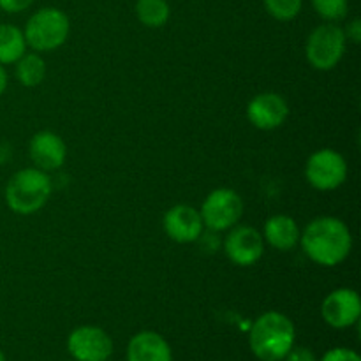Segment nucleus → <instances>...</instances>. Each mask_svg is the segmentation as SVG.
<instances>
[{
    "instance_id": "obj_1",
    "label": "nucleus",
    "mask_w": 361,
    "mask_h": 361,
    "mask_svg": "<svg viewBox=\"0 0 361 361\" xmlns=\"http://www.w3.org/2000/svg\"><path fill=\"white\" fill-rule=\"evenodd\" d=\"M300 245L310 261L331 268L348 259L353 250V235L348 224L337 217H317L300 233Z\"/></svg>"
},
{
    "instance_id": "obj_2",
    "label": "nucleus",
    "mask_w": 361,
    "mask_h": 361,
    "mask_svg": "<svg viewBox=\"0 0 361 361\" xmlns=\"http://www.w3.org/2000/svg\"><path fill=\"white\" fill-rule=\"evenodd\" d=\"M296 330L286 314L264 312L254 321L249 345L261 361H282L295 345Z\"/></svg>"
},
{
    "instance_id": "obj_3",
    "label": "nucleus",
    "mask_w": 361,
    "mask_h": 361,
    "mask_svg": "<svg viewBox=\"0 0 361 361\" xmlns=\"http://www.w3.org/2000/svg\"><path fill=\"white\" fill-rule=\"evenodd\" d=\"M51 197V180L37 168L14 173L6 185V203L18 215H32L41 210Z\"/></svg>"
},
{
    "instance_id": "obj_4",
    "label": "nucleus",
    "mask_w": 361,
    "mask_h": 361,
    "mask_svg": "<svg viewBox=\"0 0 361 361\" xmlns=\"http://www.w3.org/2000/svg\"><path fill=\"white\" fill-rule=\"evenodd\" d=\"M71 23L63 11L56 7H42L28 18L25 25V41L34 51H53L69 37Z\"/></svg>"
},
{
    "instance_id": "obj_5",
    "label": "nucleus",
    "mask_w": 361,
    "mask_h": 361,
    "mask_svg": "<svg viewBox=\"0 0 361 361\" xmlns=\"http://www.w3.org/2000/svg\"><path fill=\"white\" fill-rule=\"evenodd\" d=\"M345 44L348 37L344 28L326 21L310 32L305 44L307 60L314 69L331 71L344 56Z\"/></svg>"
},
{
    "instance_id": "obj_6",
    "label": "nucleus",
    "mask_w": 361,
    "mask_h": 361,
    "mask_svg": "<svg viewBox=\"0 0 361 361\" xmlns=\"http://www.w3.org/2000/svg\"><path fill=\"white\" fill-rule=\"evenodd\" d=\"M201 219L210 231H228L235 228L243 215V200L236 190L219 187L204 197L201 204Z\"/></svg>"
},
{
    "instance_id": "obj_7",
    "label": "nucleus",
    "mask_w": 361,
    "mask_h": 361,
    "mask_svg": "<svg viewBox=\"0 0 361 361\" xmlns=\"http://www.w3.org/2000/svg\"><path fill=\"white\" fill-rule=\"evenodd\" d=\"M305 178L314 189L335 190L348 178V162L341 152L334 148H321L307 161Z\"/></svg>"
},
{
    "instance_id": "obj_8",
    "label": "nucleus",
    "mask_w": 361,
    "mask_h": 361,
    "mask_svg": "<svg viewBox=\"0 0 361 361\" xmlns=\"http://www.w3.org/2000/svg\"><path fill=\"white\" fill-rule=\"evenodd\" d=\"M67 349L76 361H108L113 355V341L102 328L80 326L71 331Z\"/></svg>"
},
{
    "instance_id": "obj_9",
    "label": "nucleus",
    "mask_w": 361,
    "mask_h": 361,
    "mask_svg": "<svg viewBox=\"0 0 361 361\" xmlns=\"http://www.w3.org/2000/svg\"><path fill=\"white\" fill-rule=\"evenodd\" d=\"M224 250L228 259L236 267H252L263 257L264 238L256 228L236 224L226 236Z\"/></svg>"
},
{
    "instance_id": "obj_10",
    "label": "nucleus",
    "mask_w": 361,
    "mask_h": 361,
    "mask_svg": "<svg viewBox=\"0 0 361 361\" xmlns=\"http://www.w3.org/2000/svg\"><path fill=\"white\" fill-rule=\"evenodd\" d=\"M321 316L328 326L337 328V330L353 326L358 323L361 316L360 295L351 288L335 289L323 300Z\"/></svg>"
},
{
    "instance_id": "obj_11",
    "label": "nucleus",
    "mask_w": 361,
    "mask_h": 361,
    "mask_svg": "<svg viewBox=\"0 0 361 361\" xmlns=\"http://www.w3.org/2000/svg\"><path fill=\"white\" fill-rule=\"evenodd\" d=\"M289 106L277 92H263L250 99L247 106V118L256 129H279L288 120Z\"/></svg>"
},
{
    "instance_id": "obj_12",
    "label": "nucleus",
    "mask_w": 361,
    "mask_h": 361,
    "mask_svg": "<svg viewBox=\"0 0 361 361\" xmlns=\"http://www.w3.org/2000/svg\"><path fill=\"white\" fill-rule=\"evenodd\" d=\"M164 231L173 242L176 243H192L203 235V219L200 210L185 203L175 204L169 208L164 215Z\"/></svg>"
},
{
    "instance_id": "obj_13",
    "label": "nucleus",
    "mask_w": 361,
    "mask_h": 361,
    "mask_svg": "<svg viewBox=\"0 0 361 361\" xmlns=\"http://www.w3.org/2000/svg\"><path fill=\"white\" fill-rule=\"evenodd\" d=\"M30 159L34 166L42 171H55L62 168L67 157V147L59 134L51 130H41L30 140Z\"/></svg>"
},
{
    "instance_id": "obj_14",
    "label": "nucleus",
    "mask_w": 361,
    "mask_h": 361,
    "mask_svg": "<svg viewBox=\"0 0 361 361\" xmlns=\"http://www.w3.org/2000/svg\"><path fill=\"white\" fill-rule=\"evenodd\" d=\"M127 361H173V353L162 335L140 331L129 341Z\"/></svg>"
},
{
    "instance_id": "obj_15",
    "label": "nucleus",
    "mask_w": 361,
    "mask_h": 361,
    "mask_svg": "<svg viewBox=\"0 0 361 361\" xmlns=\"http://www.w3.org/2000/svg\"><path fill=\"white\" fill-rule=\"evenodd\" d=\"M300 228L296 221L289 215H271L267 222H264L263 238L270 243L274 249L281 250V252H288V250L295 249L300 243Z\"/></svg>"
},
{
    "instance_id": "obj_16",
    "label": "nucleus",
    "mask_w": 361,
    "mask_h": 361,
    "mask_svg": "<svg viewBox=\"0 0 361 361\" xmlns=\"http://www.w3.org/2000/svg\"><path fill=\"white\" fill-rule=\"evenodd\" d=\"M27 53L23 30L11 23H0V63H16Z\"/></svg>"
},
{
    "instance_id": "obj_17",
    "label": "nucleus",
    "mask_w": 361,
    "mask_h": 361,
    "mask_svg": "<svg viewBox=\"0 0 361 361\" xmlns=\"http://www.w3.org/2000/svg\"><path fill=\"white\" fill-rule=\"evenodd\" d=\"M46 76V62L35 53H25L16 62V78L23 87L34 88L42 83Z\"/></svg>"
},
{
    "instance_id": "obj_18",
    "label": "nucleus",
    "mask_w": 361,
    "mask_h": 361,
    "mask_svg": "<svg viewBox=\"0 0 361 361\" xmlns=\"http://www.w3.org/2000/svg\"><path fill=\"white\" fill-rule=\"evenodd\" d=\"M169 9L168 0H137L136 2V16L145 27L159 28L168 23Z\"/></svg>"
},
{
    "instance_id": "obj_19",
    "label": "nucleus",
    "mask_w": 361,
    "mask_h": 361,
    "mask_svg": "<svg viewBox=\"0 0 361 361\" xmlns=\"http://www.w3.org/2000/svg\"><path fill=\"white\" fill-rule=\"evenodd\" d=\"M268 14L279 21L295 20L300 14L303 0H263Z\"/></svg>"
},
{
    "instance_id": "obj_20",
    "label": "nucleus",
    "mask_w": 361,
    "mask_h": 361,
    "mask_svg": "<svg viewBox=\"0 0 361 361\" xmlns=\"http://www.w3.org/2000/svg\"><path fill=\"white\" fill-rule=\"evenodd\" d=\"M312 6L316 13L330 23L344 20L349 9L348 0H312Z\"/></svg>"
},
{
    "instance_id": "obj_21",
    "label": "nucleus",
    "mask_w": 361,
    "mask_h": 361,
    "mask_svg": "<svg viewBox=\"0 0 361 361\" xmlns=\"http://www.w3.org/2000/svg\"><path fill=\"white\" fill-rule=\"evenodd\" d=\"M321 361H361L358 353L348 348H335L330 349Z\"/></svg>"
},
{
    "instance_id": "obj_22",
    "label": "nucleus",
    "mask_w": 361,
    "mask_h": 361,
    "mask_svg": "<svg viewBox=\"0 0 361 361\" xmlns=\"http://www.w3.org/2000/svg\"><path fill=\"white\" fill-rule=\"evenodd\" d=\"M284 361H317V358H316V355L312 353V349L295 348V345H293L291 351L286 355Z\"/></svg>"
},
{
    "instance_id": "obj_23",
    "label": "nucleus",
    "mask_w": 361,
    "mask_h": 361,
    "mask_svg": "<svg viewBox=\"0 0 361 361\" xmlns=\"http://www.w3.org/2000/svg\"><path fill=\"white\" fill-rule=\"evenodd\" d=\"M35 0H0V9L6 13H21V11L28 9Z\"/></svg>"
},
{
    "instance_id": "obj_24",
    "label": "nucleus",
    "mask_w": 361,
    "mask_h": 361,
    "mask_svg": "<svg viewBox=\"0 0 361 361\" xmlns=\"http://www.w3.org/2000/svg\"><path fill=\"white\" fill-rule=\"evenodd\" d=\"M344 32H345V37L351 39L353 42H356V44H358V42L361 41V21L358 20V18H356V20H353Z\"/></svg>"
},
{
    "instance_id": "obj_25",
    "label": "nucleus",
    "mask_w": 361,
    "mask_h": 361,
    "mask_svg": "<svg viewBox=\"0 0 361 361\" xmlns=\"http://www.w3.org/2000/svg\"><path fill=\"white\" fill-rule=\"evenodd\" d=\"M6 88H7V73L2 67V63H0V95L6 92Z\"/></svg>"
},
{
    "instance_id": "obj_26",
    "label": "nucleus",
    "mask_w": 361,
    "mask_h": 361,
    "mask_svg": "<svg viewBox=\"0 0 361 361\" xmlns=\"http://www.w3.org/2000/svg\"><path fill=\"white\" fill-rule=\"evenodd\" d=\"M0 361H6V356H4L2 351H0Z\"/></svg>"
}]
</instances>
